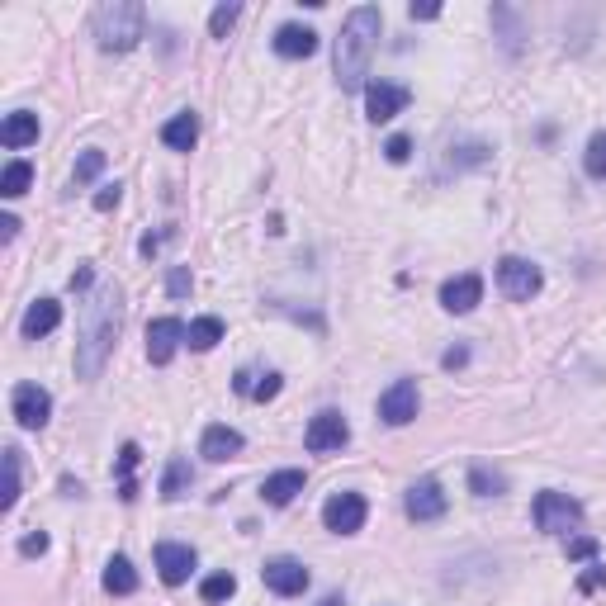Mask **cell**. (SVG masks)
I'll use <instances>...</instances> for the list:
<instances>
[{
	"label": "cell",
	"mask_w": 606,
	"mask_h": 606,
	"mask_svg": "<svg viewBox=\"0 0 606 606\" xmlns=\"http://www.w3.org/2000/svg\"><path fill=\"white\" fill-rule=\"evenodd\" d=\"M119 322H124V303H119V289L100 285L86 299V313H81V341H76V375L95 379L100 365H105L109 346L119 337Z\"/></svg>",
	"instance_id": "obj_1"
},
{
	"label": "cell",
	"mask_w": 606,
	"mask_h": 606,
	"mask_svg": "<svg viewBox=\"0 0 606 606\" xmlns=\"http://www.w3.org/2000/svg\"><path fill=\"white\" fill-rule=\"evenodd\" d=\"M379 29H384L379 5H356L346 15L341 38H337V86L341 90H365V72H370V53H375V43H379Z\"/></svg>",
	"instance_id": "obj_2"
},
{
	"label": "cell",
	"mask_w": 606,
	"mask_h": 606,
	"mask_svg": "<svg viewBox=\"0 0 606 606\" xmlns=\"http://www.w3.org/2000/svg\"><path fill=\"white\" fill-rule=\"evenodd\" d=\"M143 24H147V10L138 0H105V5L95 10V38H100L105 53H128V48H138Z\"/></svg>",
	"instance_id": "obj_3"
},
{
	"label": "cell",
	"mask_w": 606,
	"mask_h": 606,
	"mask_svg": "<svg viewBox=\"0 0 606 606\" xmlns=\"http://www.w3.org/2000/svg\"><path fill=\"white\" fill-rule=\"evenodd\" d=\"M535 526L545 535H569L583 526V502L569 493H540L535 498Z\"/></svg>",
	"instance_id": "obj_4"
},
{
	"label": "cell",
	"mask_w": 606,
	"mask_h": 606,
	"mask_svg": "<svg viewBox=\"0 0 606 606\" xmlns=\"http://www.w3.org/2000/svg\"><path fill=\"white\" fill-rule=\"evenodd\" d=\"M498 285H502V294H507V299L526 303V299H535V294H540V285H545V275H540V266H535V261L507 256V261L498 266Z\"/></svg>",
	"instance_id": "obj_5"
},
{
	"label": "cell",
	"mask_w": 606,
	"mask_h": 606,
	"mask_svg": "<svg viewBox=\"0 0 606 606\" xmlns=\"http://www.w3.org/2000/svg\"><path fill=\"white\" fill-rule=\"evenodd\" d=\"M10 408H15V422L24 431H43L48 417H53V398H48V389H38V384H15Z\"/></svg>",
	"instance_id": "obj_6"
},
{
	"label": "cell",
	"mask_w": 606,
	"mask_h": 606,
	"mask_svg": "<svg viewBox=\"0 0 606 606\" xmlns=\"http://www.w3.org/2000/svg\"><path fill=\"white\" fill-rule=\"evenodd\" d=\"M417 408H422V393H417L412 379H398V384H389V389L379 393V417L389 427H408L412 417H417Z\"/></svg>",
	"instance_id": "obj_7"
},
{
	"label": "cell",
	"mask_w": 606,
	"mask_h": 606,
	"mask_svg": "<svg viewBox=\"0 0 606 606\" xmlns=\"http://www.w3.org/2000/svg\"><path fill=\"white\" fill-rule=\"evenodd\" d=\"M351 441V427H346V417L341 412H318L313 422H308V431H303V446L313 450V455H327V450H341Z\"/></svg>",
	"instance_id": "obj_8"
},
{
	"label": "cell",
	"mask_w": 606,
	"mask_h": 606,
	"mask_svg": "<svg viewBox=\"0 0 606 606\" xmlns=\"http://www.w3.org/2000/svg\"><path fill=\"white\" fill-rule=\"evenodd\" d=\"M365 498L360 493H337V498H327V507H322V526L337 535H356L360 526H365Z\"/></svg>",
	"instance_id": "obj_9"
},
{
	"label": "cell",
	"mask_w": 606,
	"mask_h": 606,
	"mask_svg": "<svg viewBox=\"0 0 606 606\" xmlns=\"http://www.w3.org/2000/svg\"><path fill=\"white\" fill-rule=\"evenodd\" d=\"M408 105V86H393V81H370L365 86V114L370 124H389L393 114H403Z\"/></svg>",
	"instance_id": "obj_10"
},
{
	"label": "cell",
	"mask_w": 606,
	"mask_h": 606,
	"mask_svg": "<svg viewBox=\"0 0 606 606\" xmlns=\"http://www.w3.org/2000/svg\"><path fill=\"white\" fill-rule=\"evenodd\" d=\"M403 507H408L412 521H436V517H446V493H441V483L436 479H417L408 488Z\"/></svg>",
	"instance_id": "obj_11"
},
{
	"label": "cell",
	"mask_w": 606,
	"mask_h": 606,
	"mask_svg": "<svg viewBox=\"0 0 606 606\" xmlns=\"http://www.w3.org/2000/svg\"><path fill=\"white\" fill-rule=\"evenodd\" d=\"M180 341H185V322H180V318L147 322V360H152V365H166V360L176 356Z\"/></svg>",
	"instance_id": "obj_12"
},
{
	"label": "cell",
	"mask_w": 606,
	"mask_h": 606,
	"mask_svg": "<svg viewBox=\"0 0 606 606\" xmlns=\"http://www.w3.org/2000/svg\"><path fill=\"white\" fill-rule=\"evenodd\" d=\"M157 573H161V583L180 588V583L195 573V550H190V545H176V540H161L157 545Z\"/></svg>",
	"instance_id": "obj_13"
},
{
	"label": "cell",
	"mask_w": 606,
	"mask_h": 606,
	"mask_svg": "<svg viewBox=\"0 0 606 606\" xmlns=\"http://www.w3.org/2000/svg\"><path fill=\"white\" fill-rule=\"evenodd\" d=\"M270 592H280V597H299L308 588V569H303L299 559H270L266 569H261Z\"/></svg>",
	"instance_id": "obj_14"
},
{
	"label": "cell",
	"mask_w": 606,
	"mask_h": 606,
	"mask_svg": "<svg viewBox=\"0 0 606 606\" xmlns=\"http://www.w3.org/2000/svg\"><path fill=\"white\" fill-rule=\"evenodd\" d=\"M479 299H483V280H479V275H455V280L441 285V308H446V313H474Z\"/></svg>",
	"instance_id": "obj_15"
},
{
	"label": "cell",
	"mask_w": 606,
	"mask_h": 606,
	"mask_svg": "<svg viewBox=\"0 0 606 606\" xmlns=\"http://www.w3.org/2000/svg\"><path fill=\"white\" fill-rule=\"evenodd\" d=\"M57 322H62V303L38 299V303H29V313H24V322H19V332H24L29 341H38V337H48V332H57Z\"/></svg>",
	"instance_id": "obj_16"
},
{
	"label": "cell",
	"mask_w": 606,
	"mask_h": 606,
	"mask_svg": "<svg viewBox=\"0 0 606 606\" xmlns=\"http://www.w3.org/2000/svg\"><path fill=\"white\" fill-rule=\"evenodd\" d=\"M303 469H280V474H270L266 483H261V498L270 502V507H289V502L303 493Z\"/></svg>",
	"instance_id": "obj_17"
},
{
	"label": "cell",
	"mask_w": 606,
	"mask_h": 606,
	"mask_svg": "<svg viewBox=\"0 0 606 606\" xmlns=\"http://www.w3.org/2000/svg\"><path fill=\"white\" fill-rule=\"evenodd\" d=\"M275 53L289 57V62L313 57V53H318V34H313V29H303V24H285V29L275 34Z\"/></svg>",
	"instance_id": "obj_18"
},
{
	"label": "cell",
	"mask_w": 606,
	"mask_h": 606,
	"mask_svg": "<svg viewBox=\"0 0 606 606\" xmlns=\"http://www.w3.org/2000/svg\"><path fill=\"white\" fill-rule=\"evenodd\" d=\"M199 455L204 460H232V455H242V431H232V427H209L204 431V441H199Z\"/></svg>",
	"instance_id": "obj_19"
},
{
	"label": "cell",
	"mask_w": 606,
	"mask_h": 606,
	"mask_svg": "<svg viewBox=\"0 0 606 606\" xmlns=\"http://www.w3.org/2000/svg\"><path fill=\"white\" fill-rule=\"evenodd\" d=\"M0 143L10 147V152H19V147L38 143V114H29V109H19V114H10V119L0 124Z\"/></svg>",
	"instance_id": "obj_20"
},
{
	"label": "cell",
	"mask_w": 606,
	"mask_h": 606,
	"mask_svg": "<svg viewBox=\"0 0 606 606\" xmlns=\"http://www.w3.org/2000/svg\"><path fill=\"white\" fill-rule=\"evenodd\" d=\"M195 138H199V119L190 114V109L161 124V143L171 147V152H190V147H195Z\"/></svg>",
	"instance_id": "obj_21"
},
{
	"label": "cell",
	"mask_w": 606,
	"mask_h": 606,
	"mask_svg": "<svg viewBox=\"0 0 606 606\" xmlns=\"http://www.w3.org/2000/svg\"><path fill=\"white\" fill-rule=\"evenodd\" d=\"M105 592H114V597H128V592H138V569L128 564L124 554H114L105 564Z\"/></svg>",
	"instance_id": "obj_22"
},
{
	"label": "cell",
	"mask_w": 606,
	"mask_h": 606,
	"mask_svg": "<svg viewBox=\"0 0 606 606\" xmlns=\"http://www.w3.org/2000/svg\"><path fill=\"white\" fill-rule=\"evenodd\" d=\"M218 341H223V322L218 318H195L185 327V346L190 351H214Z\"/></svg>",
	"instance_id": "obj_23"
},
{
	"label": "cell",
	"mask_w": 606,
	"mask_h": 606,
	"mask_svg": "<svg viewBox=\"0 0 606 606\" xmlns=\"http://www.w3.org/2000/svg\"><path fill=\"white\" fill-rule=\"evenodd\" d=\"M469 488H474L479 498H498V493H507V474L488 469V464H474V469H469Z\"/></svg>",
	"instance_id": "obj_24"
},
{
	"label": "cell",
	"mask_w": 606,
	"mask_h": 606,
	"mask_svg": "<svg viewBox=\"0 0 606 606\" xmlns=\"http://www.w3.org/2000/svg\"><path fill=\"white\" fill-rule=\"evenodd\" d=\"M29 180H34V166H29V161H10V166H5V176H0V195L19 199L24 190H29Z\"/></svg>",
	"instance_id": "obj_25"
},
{
	"label": "cell",
	"mask_w": 606,
	"mask_h": 606,
	"mask_svg": "<svg viewBox=\"0 0 606 606\" xmlns=\"http://www.w3.org/2000/svg\"><path fill=\"white\" fill-rule=\"evenodd\" d=\"M232 592H237V578H232V573H209V578L199 583V597H204L209 606H214V602H228Z\"/></svg>",
	"instance_id": "obj_26"
},
{
	"label": "cell",
	"mask_w": 606,
	"mask_h": 606,
	"mask_svg": "<svg viewBox=\"0 0 606 606\" xmlns=\"http://www.w3.org/2000/svg\"><path fill=\"white\" fill-rule=\"evenodd\" d=\"M185 488H190V464L171 460V464H166V479H161V498H180Z\"/></svg>",
	"instance_id": "obj_27"
},
{
	"label": "cell",
	"mask_w": 606,
	"mask_h": 606,
	"mask_svg": "<svg viewBox=\"0 0 606 606\" xmlns=\"http://www.w3.org/2000/svg\"><path fill=\"white\" fill-rule=\"evenodd\" d=\"M19 502V450H5V498H0V507L10 512Z\"/></svg>",
	"instance_id": "obj_28"
},
{
	"label": "cell",
	"mask_w": 606,
	"mask_h": 606,
	"mask_svg": "<svg viewBox=\"0 0 606 606\" xmlns=\"http://www.w3.org/2000/svg\"><path fill=\"white\" fill-rule=\"evenodd\" d=\"M583 166H588V176L606 180V133H597L588 143V152H583Z\"/></svg>",
	"instance_id": "obj_29"
},
{
	"label": "cell",
	"mask_w": 606,
	"mask_h": 606,
	"mask_svg": "<svg viewBox=\"0 0 606 606\" xmlns=\"http://www.w3.org/2000/svg\"><path fill=\"white\" fill-rule=\"evenodd\" d=\"M237 15H242V5H218L214 15H209V34H214V38H228V29L237 24Z\"/></svg>",
	"instance_id": "obj_30"
},
{
	"label": "cell",
	"mask_w": 606,
	"mask_h": 606,
	"mask_svg": "<svg viewBox=\"0 0 606 606\" xmlns=\"http://www.w3.org/2000/svg\"><path fill=\"white\" fill-rule=\"evenodd\" d=\"M100 171H105V152H95V147H90V152H81V161H76V185L95 180Z\"/></svg>",
	"instance_id": "obj_31"
},
{
	"label": "cell",
	"mask_w": 606,
	"mask_h": 606,
	"mask_svg": "<svg viewBox=\"0 0 606 606\" xmlns=\"http://www.w3.org/2000/svg\"><path fill=\"white\" fill-rule=\"evenodd\" d=\"M275 393H280V375H251V398H256V403H270V398H275Z\"/></svg>",
	"instance_id": "obj_32"
},
{
	"label": "cell",
	"mask_w": 606,
	"mask_h": 606,
	"mask_svg": "<svg viewBox=\"0 0 606 606\" xmlns=\"http://www.w3.org/2000/svg\"><path fill=\"white\" fill-rule=\"evenodd\" d=\"M606 588V564H592V569L578 573V592H597Z\"/></svg>",
	"instance_id": "obj_33"
},
{
	"label": "cell",
	"mask_w": 606,
	"mask_h": 606,
	"mask_svg": "<svg viewBox=\"0 0 606 606\" xmlns=\"http://www.w3.org/2000/svg\"><path fill=\"white\" fill-rule=\"evenodd\" d=\"M166 294H171V299H185V294H190V270L185 266L171 270V275H166Z\"/></svg>",
	"instance_id": "obj_34"
},
{
	"label": "cell",
	"mask_w": 606,
	"mask_h": 606,
	"mask_svg": "<svg viewBox=\"0 0 606 606\" xmlns=\"http://www.w3.org/2000/svg\"><path fill=\"white\" fill-rule=\"evenodd\" d=\"M384 157H389V161H408L412 157V143L403 138V133H393L389 143H384Z\"/></svg>",
	"instance_id": "obj_35"
},
{
	"label": "cell",
	"mask_w": 606,
	"mask_h": 606,
	"mask_svg": "<svg viewBox=\"0 0 606 606\" xmlns=\"http://www.w3.org/2000/svg\"><path fill=\"white\" fill-rule=\"evenodd\" d=\"M19 554H29V559H38V554H48V535H43V531L24 535V540H19Z\"/></svg>",
	"instance_id": "obj_36"
},
{
	"label": "cell",
	"mask_w": 606,
	"mask_h": 606,
	"mask_svg": "<svg viewBox=\"0 0 606 606\" xmlns=\"http://www.w3.org/2000/svg\"><path fill=\"white\" fill-rule=\"evenodd\" d=\"M597 554V540L592 535H573L569 540V559H592Z\"/></svg>",
	"instance_id": "obj_37"
},
{
	"label": "cell",
	"mask_w": 606,
	"mask_h": 606,
	"mask_svg": "<svg viewBox=\"0 0 606 606\" xmlns=\"http://www.w3.org/2000/svg\"><path fill=\"white\" fill-rule=\"evenodd\" d=\"M138 455H143L138 446H124V450H119V474H124V483H128V474L138 469Z\"/></svg>",
	"instance_id": "obj_38"
},
{
	"label": "cell",
	"mask_w": 606,
	"mask_h": 606,
	"mask_svg": "<svg viewBox=\"0 0 606 606\" xmlns=\"http://www.w3.org/2000/svg\"><path fill=\"white\" fill-rule=\"evenodd\" d=\"M119 195H124V190H119V185H105V190H100V195H95V209H100V214H109V209H114V204H119Z\"/></svg>",
	"instance_id": "obj_39"
},
{
	"label": "cell",
	"mask_w": 606,
	"mask_h": 606,
	"mask_svg": "<svg viewBox=\"0 0 606 606\" xmlns=\"http://www.w3.org/2000/svg\"><path fill=\"white\" fill-rule=\"evenodd\" d=\"M464 360H469V351H464V346H450L446 356H441V365H446V370H460Z\"/></svg>",
	"instance_id": "obj_40"
},
{
	"label": "cell",
	"mask_w": 606,
	"mask_h": 606,
	"mask_svg": "<svg viewBox=\"0 0 606 606\" xmlns=\"http://www.w3.org/2000/svg\"><path fill=\"white\" fill-rule=\"evenodd\" d=\"M15 232H19V218H0V242H15Z\"/></svg>",
	"instance_id": "obj_41"
},
{
	"label": "cell",
	"mask_w": 606,
	"mask_h": 606,
	"mask_svg": "<svg viewBox=\"0 0 606 606\" xmlns=\"http://www.w3.org/2000/svg\"><path fill=\"white\" fill-rule=\"evenodd\" d=\"M90 280H95V270H90V266H76V275H72V289H90Z\"/></svg>",
	"instance_id": "obj_42"
},
{
	"label": "cell",
	"mask_w": 606,
	"mask_h": 606,
	"mask_svg": "<svg viewBox=\"0 0 606 606\" xmlns=\"http://www.w3.org/2000/svg\"><path fill=\"white\" fill-rule=\"evenodd\" d=\"M441 15V5H412V19H436Z\"/></svg>",
	"instance_id": "obj_43"
},
{
	"label": "cell",
	"mask_w": 606,
	"mask_h": 606,
	"mask_svg": "<svg viewBox=\"0 0 606 606\" xmlns=\"http://www.w3.org/2000/svg\"><path fill=\"white\" fill-rule=\"evenodd\" d=\"M318 606H341V597H322V602Z\"/></svg>",
	"instance_id": "obj_44"
}]
</instances>
